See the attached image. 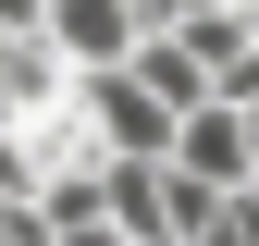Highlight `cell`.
I'll list each match as a JSON object with an SVG mask.
<instances>
[{"mask_svg":"<svg viewBox=\"0 0 259 246\" xmlns=\"http://www.w3.org/2000/svg\"><path fill=\"white\" fill-rule=\"evenodd\" d=\"M25 25H37V0H0V37H25Z\"/></svg>","mask_w":259,"mask_h":246,"instance_id":"obj_2","label":"cell"},{"mask_svg":"<svg viewBox=\"0 0 259 246\" xmlns=\"http://www.w3.org/2000/svg\"><path fill=\"white\" fill-rule=\"evenodd\" d=\"M173 13H185V0H136V25H173Z\"/></svg>","mask_w":259,"mask_h":246,"instance_id":"obj_3","label":"cell"},{"mask_svg":"<svg viewBox=\"0 0 259 246\" xmlns=\"http://www.w3.org/2000/svg\"><path fill=\"white\" fill-rule=\"evenodd\" d=\"M247 172H259V99H247Z\"/></svg>","mask_w":259,"mask_h":246,"instance_id":"obj_4","label":"cell"},{"mask_svg":"<svg viewBox=\"0 0 259 246\" xmlns=\"http://www.w3.org/2000/svg\"><path fill=\"white\" fill-rule=\"evenodd\" d=\"M235 13H247V25H259V0H235Z\"/></svg>","mask_w":259,"mask_h":246,"instance_id":"obj_5","label":"cell"},{"mask_svg":"<svg viewBox=\"0 0 259 246\" xmlns=\"http://www.w3.org/2000/svg\"><path fill=\"white\" fill-rule=\"evenodd\" d=\"M37 37L74 61V74L87 61H123L136 49V0H37Z\"/></svg>","mask_w":259,"mask_h":246,"instance_id":"obj_1","label":"cell"}]
</instances>
